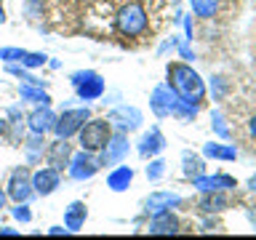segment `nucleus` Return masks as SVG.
Listing matches in <instances>:
<instances>
[{"label": "nucleus", "mask_w": 256, "mask_h": 240, "mask_svg": "<svg viewBox=\"0 0 256 240\" xmlns=\"http://www.w3.org/2000/svg\"><path fill=\"white\" fill-rule=\"evenodd\" d=\"M6 203H8V195H6V190L0 187V211H3V208H6Z\"/></svg>", "instance_id": "e433bc0d"}, {"label": "nucleus", "mask_w": 256, "mask_h": 240, "mask_svg": "<svg viewBox=\"0 0 256 240\" xmlns=\"http://www.w3.org/2000/svg\"><path fill=\"white\" fill-rule=\"evenodd\" d=\"M115 27H118L120 35H126V38L142 35V32L147 30V11H144V6L136 3V0L126 3L115 16Z\"/></svg>", "instance_id": "7ed1b4c3"}, {"label": "nucleus", "mask_w": 256, "mask_h": 240, "mask_svg": "<svg viewBox=\"0 0 256 240\" xmlns=\"http://www.w3.org/2000/svg\"><path fill=\"white\" fill-rule=\"evenodd\" d=\"M70 83H72V88H75V94H78L80 102H96V99H102L104 88H107V86H104V78L99 75V72H94V70H78V72H72Z\"/></svg>", "instance_id": "20e7f679"}, {"label": "nucleus", "mask_w": 256, "mask_h": 240, "mask_svg": "<svg viewBox=\"0 0 256 240\" xmlns=\"http://www.w3.org/2000/svg\"><path fill=\"white\" fill-rule=\"evenodd\" d=\"M107 120L112 123V131H123V134H134L136 128H142L144 123V115L139 107L134 104H120L107 115Z\"/></svg>", "instance_id": "6e6552de"}, {"label": "nucleus", "mask_w": 256, "mask_h": 240, "mask_svg": "<svg viewBox=\"0 0 256 240\" xmlns=\"http://www.w3.org/2000/svg\"><path fill=\"white\" fill-rule=\"evenodd\" d=\"M163 174H166V160H160L158 155H155V158H150L147 179H150V182H160V179H163Z\"/></svg>", "instance_id": "c85d7f7f"}, {"label": "nucleus", "mask_w": 256, "mask_h": 240, "mask_svg": "<svg viewBox=\"0 0 256 240\" xmlns=\"http://www.w3.org/2000/svg\"><path fill=\"white\" fill-rule=\"evenodd\" d=\"M182 171L184 176L192 182L195 176L200 174H206V163H203V158H198L195 152H182Z\"/></svg>", "instance_id": "5701e85b"}, {"label": "nucleus", "mask_w": 256, "mask_h": 240, "mask_svg": "<svg viewBox=\"0 0 256 240\" xmlns=\"http://www.w3.org/2000/svg\"><path fill=\"white\" fill-rule=\"evenodd\" d=\"M8 126H11V123H8L6 118H0V136H3V134H8Z\"/></svg>", "instance_id": "4c0bfd02"}, {"label": "nucleus", "mask_w": 256, "mask_h": 240, "mask_svg": "<svg viewBox=\"0 0 256 240\" xmlns=\"http://www.w3.org/2000/svg\"><path fill=\"white\" fill-rule=\"evenodd\" d=\"M192 187H195L198 192H219V190L238 187V182H235V176H230V174H214V176L200 174V176L192 179Z\"/></svg>", "instance_id": "4468645a"}, {"label": "nucleus", "mask_w": 256, "mask_h": 240, "mask_svg": "<svg viewBox=\"0 0 256 240\" xmlns=\"http://www.w3.org/2000/svg\"><path fill=\"white\" fill-rule=\"evenodd\" d=\"M0 24H6V8H3V0H0Z\"/></svg>", "instance_id": "ea45409f"}, {"label": "nucleus", "mask_w": 256, "mask_h": 240, "mask_svg": "<svg viewBox=\"0 0 256 240\" xmlns=\"http://www.w3.org/2000/svg\"><path fill=\"white\" fill-rule=\"evenodd\" d=\"M19 64H22V67H27V70H38V67H46V64H48V56L40 54V51H27Z\"/></svg>", "instance_id": "cd10ccee"}, {"label": "nucleus", "mask_w": 256, "mask_h": 240, "mask_svg": "<svg viewBox=\"0 0 256 240\" xmlns=\"http://www.w3.org/2000/svg\"><path fill=\"white\" fill-rule=\"evenodd\" d=\"M182 198L176 192H152V195L144 200V214L152 216V214H160V211H168V208L179 206Z\"/></svg>", "instance_id": "f3484780"}, {"label": "nucleus", "mask_w": 256, "mask_h": 240, "mask_svg": "<svg viewBox=\"0 0 256 240\" xmlns=\"http://www.w3.org/2000/svg\"><path fill=\"white\" fill-rule=\"evenodd\" d=\"M179 56H182L184 62H192V59H195V51L190 48V40H184V43H179Z\"/></svg>", "instance_id": "473e14b6"}, {"label": "nucleus", "mask_w": 256, "mask_h": 240, "mask_svg": "<svg viewBox=\"0 0 256 240\" xmlns=\"http://www.w3.org/2000/svg\"><path fill=\"white\" fill-rule=\"evenodd\" d=\"M11 214H14V219L22 222V224H30V222H32V211H30L27 203H16V206L11 208Z\"/></svg>", "instance_id": "7c9ffc66"}, {"label": "nucleus", "mask_w": 256, "mask_h": 240, "mask_svg": "<svg viewBox=\"0 0 256 240\" xmlns=\"http://www.w3.org/2000/svg\"><path fill=\"white\" fill-rule=\"evenodd\" d=\"M203 155L211 158V160H235L238 158V150H235V144L208 142V144H203Z\"/></svg>", "instance_id": "4be33fe9"}, {"label": "nucleus", "mask_w": 256, "mask_h": 240, "mask_svg": "<svg viewBox=\"0 0 256 240\" xmlns=\"http://www.w3.org/2000/svg\"><path fill=\"white\" fill-rule=\"evenodd\" d=\"M147 232L150 235H176L179 232V219L168 211H160V214H152V219L147 224Z\"/></svg>", "instance_id": "2eb2a0df"}, {"label": "nucleus", "mask_w": 256, "mask_h": 240, "mask_svg": "<svg viewBox=\"0 0 256 240\" xmlns=\"http://www.w3.org/2000/svg\"><path fill=\"white\" fill-rule=\"evenodd\" d=\"M54 123H56V112L51 110V104H38V107L27 115V128H30V134L46 136L48 131H54Z\"/></svg>", "instance_id": "f8f14e48"}, {"label": "nucleus", "mask_w": 256, "mask_h": 240, "mask_svg": "<svg viewBox=\"0 0 256 240\" xmlns=\"http://www.w3.org/2000/svg\"><path fill=\"white\" fill-rule=\"evenodd\" d=\"M166 86L179 96V99L203 104L206 99V80L190 67L187 62H171L166 67Z\"/></svg>", "instance_id": "f257e3e1"}, {"label": "nucleus", "mask_w": 256, "mask_h": 240, "mask_svg": "<svg viewBox=\"0 0 256 240\" xmlns=\"http://www.w3.org/2000/svg\"><path fill=\"white\" fill-rule=\"evenodd\" d=\"M198 208L203 214H222V211H227V208H230V198L224 195V190H219V192H203Z\"/></svg>", "instance_id": "6ab92c4d"}, {"label": "nucleus", "mask_w": 256, "mask_h": 240, "mask_svg": "<svg viewBox=\"0 0 256 240\" xmlns=\"http://www.w3.org/2000/svg\"><path fill=\"white\" fill-rule=\"evenodd\" d=\"M99 168H102V166H99V158H96V152L80 150V152H72L67 171H70V179H75V182H88V179H94V176L99 174Z\"/></svg>", "instance_id": "423d86ee"}, {"label": "nucleus", "mask_w": 256, "mask_h": 240, "mask_svg": "<svg viewBox=\"0 0 256 240\" xmlns=\"http://www.w3.org/2000/svg\"><path fill=\"white\" fill-rule=\"evenodd\" d=\"M24 48H16V46H6V48H0V62H6V64H14V62H22L24 59Z\"/></svg>", "instance_id": "c756f323"}, {"label": "nucleus", "mask_w": 256, "mask_h": 240, "mask_svg": "<svg viewBox=\"0 0 256 240\" xmlns=\"http://www.w3.org/2000/svg\"><path fill=\"white\" fill-rule=\"evenodd\" d=\"M176 99H179V96H176L166 83H160V86L152 88V94H150V110L155 112V118H168V115H174Z\"/></svg>", "instance_id": "9b49d317"}, {"label": "nucleus", "mask_w": 256, "mask_h": 240, "mask_svg": "<svg viewBox=\"0 0 256 240\" xmlns=\"http://www.w3.org/2000/svg\"><path fill=\"white\" fill-rule=\"evenodd\" d=\"M6 195L14 200V203H30V198L35 195L32 190V171L27 166H19L11 171V179H8Z\"/></svg>", "instance_id": "0eeeda50"}, {"label": "nucleus", "mask_w": 256, "mask_h": 240, "mask_svg": "<svg viewBox=\"0 0 256 240\" xmlns=\"http://www.w3.org/2000/svg\"><path fill=\"white\" fill-rule=\"evenodd\" d=\"M91 118V110L88 107H70L64 110L62 115H56V123H54V134L59 139H72L78 136V131L83 128V123Z\"/></svg>", "instance_id": "39448f33"}, {"label": "nucleus", "mask_w": 256, "mask_h": 240, "mask_svg": "<svg viewBox=\"0 0 256 240\" xmlns=\"http://www.w3.org/2000/svg\"><path fill=\"white\" fill-rule=\"evenodd\" d=\"M80 3H94V0H80Z\"/></svg>", "instance_id": "a19ab883"}, {"label": "nucleus", "mask_w": 256, "mask_h": 240, "mask_svg": "<svg viewBox=\"0 0 256 240\" xmlns=\"http://www.w3.org/2000/svg\"><path fill=\"white\" fill-rule=\"evenodd\" d=\"M131 182H134V168L131 166H118V168H112L110 176H107V187L112 192H126L131 187Z\"/></svg>", "instance_id": "aec40b11"}, {"label": "nucleus", "mask_w": 256, "mask_h": 240, "mask_svg": "<svg viewBox=\"0 0 256 240\" xmlns=\"http://www.w3.org/2000/svg\"><path fill=\"white\" fill-rule=\"evenodd\" d=\"M184 32H187V38H184V40H192V22L190 19H184Z\"/></svg>", "instance_id": "c9c22d12"}, {"label": "nucleus", "mask_w": 256, "mask_h": 240, "mask_svg": "<svg viewBox=\"0 0 256 240\" xmlns=\"http://www.w3.org/2000/svg\"><path fill=\"white\" fill-rule=\"evenodd\" d=\"M211 128H214V134L219 136V139L230 142V128H227V120H224V115H222L219 110H214V112H211Z\"/></svg>", "instance_id": "bb28decb"}, {"label": "nucleus", "mask_w": 256, "mask_h": 240, "mask_svg": "<svg viewBox=\"0 0 256 240\" xmlns=\"http://www.w3.org/2000/svg\"><path fill=\"white\" fill-rule=\"evenodd\" d=\"M248 131H251V136H254V139H256V115L251 118V123H248Z\"/></svg>", "instance_id": "58836bf2"}, {"label": "nucleus", "mask_w": 256, "mask_h": 240, "mask_svg": "<svg viewBox=\"0 0 256 240\" xmlns=\"http://www.w3.org/2000/svg\"><path fill=\"white\" fill-rule=\"evenodd\" d=\"M46 136H40V134H30V139L24 142V150H27V158L30 160H38L40 155L46 152Z\"/></svg>", "instance_id": "a878e982"}, {"label": "nucleus", "mask_w": 256, "mask_h": 240, "mask_svg": "<svg viewBox=\"0 0 256 240\" xmlns=\"http://www.w3.org/2000/svg\"><path fill=\"white\" fill-rule=\"evenodd\" d=\"M128 150H131L128 134H123V131H112L110 142L104 144L99 152H96V158H99V166H118L120 160L128 155Z\"/></svg>", "instance_id": "1a4fd4ad"}, {"label": "nucleus", "mask_w": 256, "mask_h": 240, "mask_svg": "<svg viewBox=\"0 0 256 240\" xmlns=\"http://www.w3.org/2000/svg\"><path fill=\"white\" fill-rule=\"evenodd\" d=\"M19 96H22V102H27V104H51L48 91L43 86H35V83H22Z\"/></svg>", "instance_id": "412c9836"}, {"label": "nucleus", "mask_w": 256, "mask_h": 240, "mask_svg": "<svg viewBox=\"0 0 256 240\" xmlns=\"http://www.w3.org/2000/svg\"><path fill=\"white\" fill-rule=\"evenodd\" d=\"M59 184H62L59 168L43 166V168H38V171H32V190H35V195H40V198L54 195V192L59 190Z\"/></svg>", "instance_id": "9d476101"}, {"label": "nucleus", "mask_w": 256, "mask_h": 240, "mask_svg": "<svg viewBox=\"0 0 256 240\" xmlns=\"http://www.w3.org/2000/svg\"><path fill=\"white\" fill-rule=\"evenodd\" d=\"M198 112H200V104L195 102H187V99H176V107H174V118H179V120H195L198 118Z\"/></svg>", "instance_id": "393cba45"}, {"label": "nucleus", "mask_w": 256, "mask_h": 240, "mask_svg": "<svg viewBox=\"0 0 256 240\" xmlns=\"http://www.w3.org/2000/svg\"><path fill=\"white\" fill-rule=\"evenodd\" d=\"M46 158H48V166L59 168V171H62L64 166H70V158H72L70 139H59V136H56V142L46 147Z\"/></svg>", "instance_id": "dca6fc26"}, {"label": "nucleus", "mask_w": 256, "mask_h": 240, "mask_svg": "<svg viewBox=\"0 0 256 240\" xmlns=\"http://www.w3.org/2000/svg\"><path fill=\"white\" fill-rule=\"evenodd\" d=\"M163 150H166V136H163V131H160L158 126H152L147 134H142L139 144H136V152H139V158H144V160L160 155Z\"/></svg>", "instance_id": "ddd939ff"}, {"label": "nucleus", "mask_w": 256, "mask_h": 240, "mask_svg": "<svg viewBox=\"0 0 256 240\" xmlns=\"http://www.w3.org/2000/svg\"><path fill=\"white\" fill-rule=\"evenodd\" d=\"M254 179H256V176H254Z\"/></svg>", "instance_id": "79ce46f5"}, {"label": "nucleus", "mask_w": 256, "mask_h": 240, "mask_svg": "<svg viewBox=\"0 0 256 240\" xmlns=\"http://www.w3.org/2000/svg\"><path fill=\"white\" fill-rule=\"evenodd\" d=\"M211 91H214V99H222L224 91H227V80L224 78H211Z\"/></svg>", "instance_id": "2f4dec72"}, {"label": "nucleus", "mask_w": 256, "mask_h": 240, "mask_svg": "<svg viewBox=\"0 0 256 240\" xmlns=\"http://www.w3.org/2000/svg\"><path fill=\"white\" fill-rule=\"evenodd\" d=\"M190 8L200 19H214L219 11V0H190Z\"/></svg>", "instance_id": "b1692460"}, {"label": "nucleus", "mask_w": 256, "mask_h": 240, "mask_svg": "<svg viewBox=\"0 0 256 240\" xmlns=\"http://www.w3.org/2000/svg\"><path fill=\"white\" fill-rule=\"evenodd\" d=\"M110 136H112V123L107 118H88L83 128L78 131V144H80V150L99 152L110 142Z\"/></svg>", "instance_id": "f03ea898"}, {"label": "nucleus", "mask_w": 256, "mask_h": 240, "mask_svg": "<svg viewBox=\"0 0 256 240\" xmlns=\"http://www.w3.org/2000/svg\"><path fill=\"white\" fill-rule=\"evenodd\" d=\"M48 235H70V230L67 227H51V230H48Z\"/></svg>", "instance_id": "72a5a7b5"}, {"label": "nucleus", "mask_w": 256, "mask_h": 240, "mask_svg": "<svg viewBox=\"0 0 256 240\" xmlns=\"http://www.w3.org/2000/svg\"><path fill=\"white\" fill-rule=\"evenodd\" d=\"M86 219H88V206L83 203V200H72V203L64 208V227H67L70 232L83 230Z\"/></svg>", "instance_id": "a211bd4d"}, {"label": "nucleus", "mask_w": 256, "mask_h": 240, "mask_svg": "<svg viewBox=\"0 0 256 240\" xmlns=\"http://www.w3.org/2000/svg\"><path fill=\"white\" fill-rule=\"evenodd\" d=\"M27 8H30V14H38V8H40V0H27Z\"/></svg>", "instance_id": "f704fd0d"}]
</instances>
